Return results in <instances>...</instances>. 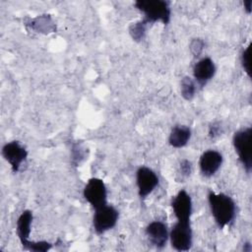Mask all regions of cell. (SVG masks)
<instances>
[{"label": "cell", "mask_w": 252, "mask_h": 252, "mask_svg": "<svg viewBox=\"0 0 252 252\" xmlns=\"http://www.w3.org/2000/svg\"><path fill=\"white\" fill-rule=\"evenodd\" d=\"M244 8H245V10H246V12L248 13V14H250L251 13V6H252V1L251 0H247V1H244Z\"/></svg>", "instance_id": "23"}, {"label": "cell", "mask_w": 252, "mask_h": 252, "mask_svg": "<svg viewBox=\"0 0 252 252\" xmlns=\"http://www.w3.org/2000/svg\"><path fill=\"white\" fill-rule=\"evenodd\" d=\"M135 7L141 11L149 24L161 22L166 25L170 21L171 10L168 1L164 0H138L134 3Z\"/></svg>", "instance_id": "2"}, {"label": "cell", "mask_w": 252, "mask_h": 252, "mask_svg": "<svg viewBox=\"0 0 252 252\" xmlns=\"http://www.w3.org/2000/svg\"><path fill=\"white\" fill-rule=\"evenodd\" d=\"M179 169H180V174L183 177H188L191 172H192V163L188 159H182L179 164Z\"/></svg>", "instance_id": "22"}, {"label": "cell", "mask_w": 252, "mask_h": 252, "mask_svg": "<svg viewBox=\"0 0 252 252\" xmlns=\"http://www.w3.org/2000/svg\"><path fill=\"white\" fill-rule=\"evenodd\" d=\"M208 201L212 216L220 228L228 225L235 218L236 205L231 197L224 193H215L210 191Z\"/></svg>", "instance_id": "1"}, {"label": "cell", "mask_w": 252, "mask_h": 252, "mask_svg": "<svg viewBox=\"0 0 252 252\" xmlns=\"http://www.w3.org/2000/svg\"><path fill=\"white\" fill-rule=\"evenodd\" d=\"M146 234L150 243L158 249L163 248L169 237L166 224L160 220L150 222L146 227Z\"/></svg>", "instance_id": "11"}, {"label": "cell", "mask_w": 252, "mask_h": 252, "mask_svg": "<svg viewBox=\"0 0 252 252\" xmlns=\"http://www.w3.org/2000/svg\"><path fill=\"white\" fill-rule=\"evenodd\" d=\"M222 155L215 150L204 152L199 159V167L201 173L206 177H211L217 173L222 164Z\"/></svg>", "instance_id": "10"}, {"label": "cell", "mask_w": 252, "mask_h": 252, "mask_svg": "<svg viewBox=\"0 0 252 252\" xmlns=\"http://www.w3.org/2000/svg\"><path fill=\"white\" fill-rule=\"evenodd\" d=\"M30 251H47L51 248V244L47 241H31L29 240L24 246Z\"/></svg>", "instance_id": "17"}, {"label": "cell", "mask_w": 252, "mask_h": 252, "mask_svg": "<svg viewBox=\"0 0 252 252\" xmlns=\"http://www.w3.org/2000/svg\"><path fill=\"white\" fill-rule=\"evenodd\" d=\"M2 156L4 159L11 165L13 172H18L28 158V151L18 141L6 143L2 148Z\"/></svg>", "instance_id": "7"}, {"label": "cell", "mask_w": 252, "mask_h": 252, "mask_svg": "<svg viewBox=\"0 0 252 252\" xmlns=\"http://www.w3.org/2000/svg\"><path fill=\"white\" fill-rule=\"evenodd\" d=\"M252 128L246 127L236 131L232 138V144L238 159L241 162L247 173H250L252 168Z\"/></svg>", "instance_id": "3"}, {"label": "cell", "mask_w": 252, "mask_h": 252, "mask_svg": "<svg viewBox=\"0 0 252 252\" xmlns=\"http://www.w3.org/2000/svg\"><path fill=\"white\" fill-rule=\"evenodd\" d=\"M159 179L157 173L147 166H141L136 172V184L141 199L149 196L158 185Z\"/></svg>", "instance_id": "8"}, {"label": "cell", "mask_w": 252, "mask_h": 252, "mask_svg": "<svg viewBox=\"0 0 252 252\" xmlns=\"http://www.w3.org/2000/svg\"><path fill=\"white\" fill-rule=\"evenodd\" d=\"M83 195L94 210L107 204V189L104 182L99 178H90L84 187Z\"/></svg>", "instance_id": "5"}, {"label": "cell", "mask_w": 252, "mask_h": 252, "mask_svg": "<svg viewBox=\"0 0 252 252\" xmlns=\"http://www.w3.org/2000/svg\"><path fill=\"white\" fill-rule=\"evenodd\" d=\"M72 152H73V156H72V159L73 162L78 164L81 162V160L83 158H85L86 156V149L83 148L80 144H75L72 148Z\"/></svg>", "instance_id": "19"}, {"label": "cell", "mask_w": 252, "mask_h": 252, "mask_svg": "<svg viewBox=\"0 0 252 252\" xmlns=\"http://www.w3.org/2000/svg\"><path fill=\"white\" fill-rule=\"evenodd\" d=\"M221 132H222L221 125L219 122H215V123L211 124L209 127V137L212 140L219 138L221 135Z\"/></svg>", "instance_id": "21"}, {"label": "cell", "mask_w": 252, "mask_h": 252, "mask_svg": "<svg viewBox=\"0 0 252 252\" xmlns=\"http://www.w3.org/2000/svg\"><path fill=\"white\" fill-rule=\"evenodd\" d=\"M196 84L194 80L188 76H185L180 82V94L186 100H191L195 96Z\"/></svg>", "instance_id": "15"}, {"label": "cell", "mask_w": 252, "mask_h": 252, "mask_svg": "<svg viewBox=\"0 0 252 252\" xmlns=\"http://www.w3.org/2000/svg\"><path fill=\"white\" fill-rule=\"evenodd\" d=\"M94 211L93 226L97 234H102L116 225L119 213L113 206L106 204Z\"/></svg>", "instance_id": "6"}, {"label": "cell", "mask_w": 252, "mask_h": 252, "mask_svg": "<svg viewBox=\"0 0 252 252\" xmlns=\"http://www.w3.org/2000/svg\"><path fill=\"white\" fill-rule=\"evenodd\" d=\"M172 248L177 251H188L192 247L193 232L190 221L177 220L169 232Z\"/></svg>", "instance_id": "4"}, {"label": "cell", "mask_w": 252, "mask_h": 252, "mask_svg": "<svg viewBox=\"0 0 252 252\" xmlns=\"http://www.w3.org/2000/svg\"><path fill=\"white\" fill-rule=\"evenodd\" d=\"M171 207L177 220L190 221L192 214V199L185 190H180L172 199Z\"/></svg>", "instance_id": "9"}, {"label": "cell", "mask_w": 252, "mask_h": 252, "mask_svg": "<svg viewBox=\"0 0 252 252\" xmlns=\"http://www.w3.org/2000/svg\"><path fill=\"white\" fill-rule=\"evenodd\" d=\"M204 46H205V44L202 39L195 38L192 40V42L190 44V50L195 57H198L201 54V52L203 51Z\"/></svg>", "instance_id": "20"}, {"label": "cell", "mask_w": 252, "mask_h": 252, "mask_svg": "<svg viewBox=\"0 0 252 252\" xmlns=\"http://www.w3.org/2000/svg\"><path fill=\"white\" fill-rule=\"evenodd\" d=\"M148 25H149V23L144 19L139 22L133 23L129 28V32H130V34L133 37V39H135L137 41L141 40L145 36Z\"/></svg>", "instance_id": "16"}, {"label": "cell", "mask_w": 252, "mask_h": 252, "mask_svg": "<svg viewBox=\"0 0 252 252\" xmlns=\"http://www.w3.org/2000/svg\"><path fill=\"white\" fill-rule=\"evenodd\" d=\"M250 47L251 44H249L242 52L240 60H241V65L246 72V74L250 77L251 76V70H250Z\"/></svg>", "instance_id": "18"}, {"label": "cell", "mask_w": 252, "mask_h": 252, "mask_svg": "<svg viewBox=\"0 0 252 252\" xmlns=\"http://www.w3.org/2000/svg\"><path fill=\"white\" fill-rule=\"evenodd\" d=\"M216 65L210 57L198 60L193 67V76L200 87H204L216 74Z\"/></svg>", "instance_id": "12"}, {"label": "cell", "mask_w": 252, "mask_h": 252, "mask_svg": "<svg viewBox=\"0 0 252 252\" xmlns=\"http://www.w3.org/2000/svg\"><path fill=\"white\" fill-rule=\"evenodd\" d=\"M32 221V213L30 210L24 211L17 220V235L23 246L29 241L31 234V225Z\"/></svg>", "instance_id": "14"}, {"label": "cell", "mask_w": 252, "mask_h": 252, "mask_svg": "<svg viewBox=\"0 0 252 252\" xmlns=\"http://www.w3.org/2000/svg\"><path fill=\"white\" fill-rule=\"evenodd\" d=\"M191 138V129L185 125H176L171 129L168 143L171 147L180 149L185 147Z\"/></svg>", "instance_id": "13"}]
</instances>
